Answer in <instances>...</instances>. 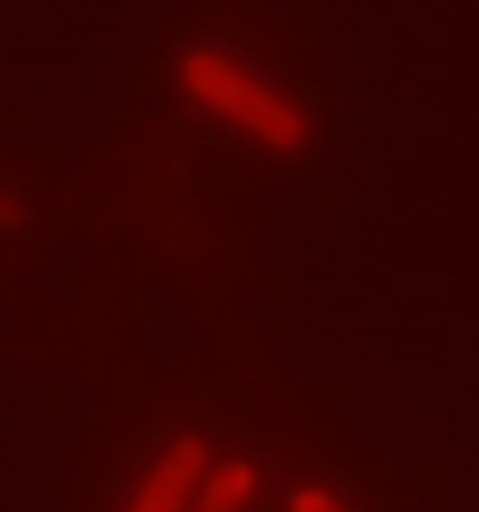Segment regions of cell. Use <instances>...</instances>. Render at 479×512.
I'll return each instance as SVG.
<instances>
[{"mask_svg": "<svg viewBox=\"0 0 479 512\" xmlns=\"http://www.w3.org/2000/svg\"><path fill=\"white\" fill-rule=\"evenodd\" d=\"M177 80L205 112H214L219 122L238 126L242 135H252L270 149H293L307 135L303 112L266 75H256L242 56L224 52V47H210V42L191 47L177 66Z\"/></svg>", "mask_w": 479, "mask_h": 512, "instance_id": "cell-1", "label": "cell"}, {"mask_svg": "<svg viewBox=\"0 0 479 512\" xmlns=\"http://www.w3.org/2000/svg\"><path fill=\"white\" fill-rule=\"evenodd\" d=\"M205 480H210L205 438H177L163 447L149 475L135 485V499L126 512H196Z\"/></svg>", "mask_w": 479, "mask_h": 512, "instance_id": "cell-2", "label": "cell"}, {"mask_svg": "<svg viewBox=\"0 0 479 512\" xmlns=\"http://www.w3.org/2000/svg\"><path fill=\"white\" fill-rule=\"evenodd\" d=\"M293 512H349L340 499H331L326 489H317V485H307V489H298V499H293Z\"/></svg>", "mask_w": 479, "mask_h": 512, "instance_id": "cell-3", "label": "cell"}]
</instances>
